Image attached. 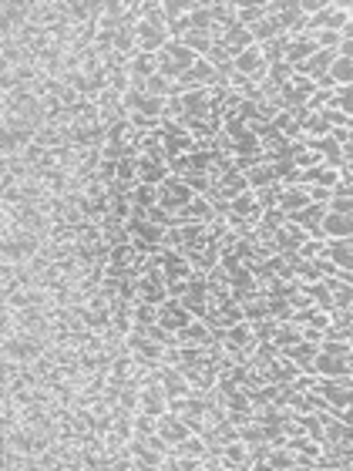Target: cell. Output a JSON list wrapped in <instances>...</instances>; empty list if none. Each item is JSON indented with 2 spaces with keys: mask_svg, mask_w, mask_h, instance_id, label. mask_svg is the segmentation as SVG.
<instances>
[{
  "mask_svg": "<svg viewBox=\"0 0 353 471\" xmlns=\"http://www.w3.org/2000/svg\"><path fill=\"white\" fill-rule=\"evenodd\" d=\"M192 199H195V192L182 182V175H172V172H168V178L158 185V209H165V212H178V209H185Z\"/></svg>",
  "mask_w": 353,
  "mask_h": 471,
  "instance_id": "obj_1",
  "label": "cell"
},
{
  "mask_svg": "<svg viewBox=\"0 0 353 471\" xmlns=\"http://www.w3.org/2000/svg\"><path fill=\"white\" fill-rule=\"evenodd\" d=\"M178 102H182V112L189 118H209L219 112V104H215V88H192V91H185Z\"/></svg>",
  "mask_w": 353,
  "mask_h": 471,
  "instance_id": "obj_2",
  "label": "cell"
},
{
  "mask_svg": "<svg viewBox=\"0 0 353 471\" xmlns=\"http://www.w3.org/2000/svg\"><path fill=\"white\" fill-rule=\"evenodd\" d=\"M38 131H31V128H0V162H7V158H21L24 148L34 141Z\"/></svg>",
  "mask_w": 353,
  "mask_h": 471,
  "instance_id": "obj_3",
  "label": "cell"
},
{
  "mask_svg": "<svg viewBox=\"0 0 353 471\" xmlns=\"http://www.w3.org/2000/svg\"><path fill=\"white\" fill-rule=\"evenodd\" d=\"M192 320H195V317H192L189 310L178 303L175 296H168V300L158 306V320H155V323H158V327H165L168 333H178L182 327H189Z\"/></svg>",
  "mask_w": 353,
  "mask_h": 471,
  "instance_id": "obj_4",
  "label": "cell"
},
{
  "mask_svg": "<svg viewBox=\"0 0 353 471\" xmlns=\"http://www.w3.org/2000/svg\"><path fill=\"white\" fill-rule=\"evenodd\" d=\"M313 374H316V377H330V381H337V377L353 374V364H350V357H333V354H320V350H316Z\"/></svg>",
  "mask_w": 353,
  "mask_h": 471,
  "instance_id": "obj_5",
  "label": "cell"
},
{
  "mask_svg": "<svg viewBox=\"0 0 353 471\" xmlns=\"http://www.w3.org/2000/svg\"><path fill=\"white\" fill-rule=\"evenodd\" d=\"M306 239H313V236L303 229V226L290 222V219H286V222H283V226H279V229L273 232V242H276L279 253H296V249H300V246H303Z\"/></svg>",
  "mask_w": 353,
  "mask_h": 471,
  "instance_id": "obj_6",
  "label": "cell"
},
{
  "mask_svg": "<svg viewBox=\"0 0 353 471\" xmlns=\"http://www.w3.org/2000/svg\"><path fill=\"white\" fill-rule=\"evenodd\" d=\"M323 216H327V205L323 202H310L306 209H296V212H290V222H296V226H303V229L310 232L313 239H323L320 236V222H323Z\"/></svg>",
  "mask_w": 353,
  "mask_h": 471,
  "instance_id": "obj_7",
  "label": "cell"
},
{
  "mask_svg": "<svg viewBox=\"0 0 353 471\" xmlns=\"http://www.w3.org/2000/svg\"><path fill=\"white\" fill-rule=\"evenodd\" d=\"M128 451H131V458L139 461V471H145V468H155V471H162V465H165V455L162 451H155V448L145 441V438H131L128 441Z\"/></svg>",
  "mask_w": 353,
  "mask_h": 471,
  "instance_id": "obj_8",
  "label": "cell"
},
{
  "mask_svg": "<svg viewBox=\"0 0 353 471\" xmlns=\"http://www.w3.org/2000/svg\"><path fill=\"white\" fill-rule=\"evenodd\" d=\"M175 344L178 347H209V344H219L212 337V330L202 323V320H192L189 327H182V330L175 333Z\"/></svg>",
  "mask_w": 353,
  "mask_h": 471,
  "instance_id": "obj_9",
  "label": "cell"
},
{
  "mask_svg": "<svg viewBox=\"0 0 353 471\" xmlns=\"http://www.w3.org/2000/svg\"><path fill=\"white\" fill-rule=\"evenodd\" d=\"M320 236H323V239H350L353 236V216L327 212L323 222H320Z\"/></svg>",
  "mask_w": 353,
  "mask_h": 471,
  "instance_id": "obj_10",
  "label": "cell"
},
{
  "mask_svg": "<svg viewBox=\"0 0 353 471\" xmlns=\"http://www.w3.org/2000/svg\"><path fill=\"white\" fill-rule=\"evenodd\" d=\"M320 51L313 40L310 38H303V34H296V38H290L286 40V48H283V61L290 64V67H296V64H303V61H310L313 54Z\"/></svg>",
  "mask_w": 353,
  "mask_h": 471,
  "instance_id": "obj_11",
  "label": "cell"
},
{
  "mask_svg": "<svg viewBox=\"0 0 353 471\" xmlns=\"http://www.w3.org/2000/svg\"><path fill=\"white\" fill-rule=\"evenodd\" d=\"M246 189H249V182H246V175H242V172H226V175H222L212 185V192L219 195V199H226V202H232V199H236V195H242Z\"/></svg>",
  "mask_w": 353,
  "mask_h": 471,
  "instance_id": "obj_12",
  "label": "cell"
},
{
  "mask_svg": "<svg viewBox=\"0 0 353 471\" xmlns=\"http://www.w3.org/2000/svg\"><path fill=\"white\" fill-rule=\"evenodd\" d=\"M323 256H327L337 269H353V242L350 239H327Z\"/></svg>",
  "mask_w": 353,
  "mask_h": 471,
  "instance_id": "obj_13",
  "label": "cell"
},
{
  "mask_svg": "<svg viewBox=\"0 0 353 471\" xmlns=\"http://www.w3.org/2000/svg\"><path fill=\"white\" fill-rule=\"evenodd\" d=\"M306 205H310V195H306V189H303V185H283L276 209H283V212L290 216V212H296V209H306Z\"/></svg>",
  "mask_w": 353,
  "mask_h": 471,
  "instance_id": "obj_14",
  "label": "cell"
},
{
  "mask_svg": "<svg viewBox=\"0 0 353 471\" xmlns=\"http://www.w3.org/2000/svg\"><path fill=\"white\" fill-rule=\"evenodd\" d=\"M168 178V166L165 162H151L145 155H139V182L141 185H162Z\"/></svg>",
  "mask_w": 353,
  "mask_h": 471,
  "instance_id": "obj_15",
  "label": "cell"
},
{
  "mask_svg": "<svg viewBox=\"0 0 353 471\" xmlns=\"http://www.w3.org/2000/svg\"><path fill=\"white\" fill-rule=\"evenodd\" d=\"M114 51L128 58V61H135L139 58V38H135V27H121V31H114Z\"/></svg>",
  "mask_w": 353,
  "mask_h": 471,
  "instance_id": "obj_16",
  "label": "cell"
},
{
  "mask_svg": "<svg viewBox=\"0 0 353 471\" xmlns=\"http://www.w3.org/2000/svg\"><path fill=\"white\" fill-rule=\"evenodd\" d=\"M242 175L249 182V189H263V185H273V182H276V166H273V162H259L256 168L242 172Z\"/></svg>",
  "mask_w": 353,
  "mask_h": 471,
  "instance_id": "obj_17",
  "label": "cell"
},
{
  "mask_svg": "<svg viewBox=\"0 0 353 471\" xmlns=\"http://www.w3.org/2000/svg\"><path fill=\"white\" fill-rule=\"evenodd\" d=\"M222 44L229 48V58H239L246 48H252V44H256V40H252V34L246 31V27H232L226 38H222Z\"/></svg>",
  "mask_w": 353,
  "mask_h": 471,
  "instance_id": "obj_18",
  "label": "cell"
},
{
  "mask_svg": "<svg viewBox=\"0 0 353 471\" xmlns=\"http://www.w3.org/2000/svg\"><path fill=\"white\" fill-rule=\"evenodd\" d=\"M246 31L252 34V40H256V44H266V40H273V38H279V34H283V31H279V24H276V13H273V17H263V21H256V24H249Z\"/></svg>",
  "mask_w": 353,
  "mask_h": 471,
  "instance_id": "obj_19",
  "label": "cell"
},
{
  "mask_svg": "<svg viewBox=\"0 0 353 471\" xmlns=\"http://www.w3.org/2000/svg\"><path fill=\"white\" fill-rule=\"evenodd\" d=\"M139 263V249L131 246V239L121 242V246H112V256H108V266H121V269H131Z\"/></svg>",
  "mask_w": 353,
  "mask_h": 471,
  "instance_id": "obj_20",
  "label": "cell"
},
{
  "mask_svg": "<svg viewBox=\"0 0 353 471\" xmlns=\"http://www.w3.org/2000/svg\"><path fill=\"white\" fill-rule=\"evenodd\" d=\"M162 51L168 54V58H172V61H175L178 67H182V75H185V71H189L192 64L199 61V54H192L189 48H185V44H178V40H172V38H168V44H165Z\"/></svg>",
  "mask_w": 353,
  "mask_h": 471,
  "instance_id": "obj_21",
  "label": "cell"
},
{
  "mask_svg": "<svg viewBox=\"0 0 353 471\" xmlns=\"http://www.w3.org/2000/svg\"><path fill=\"white\" fill-rule=\"evenodd\" d=\"M125 199L139 209H151V205H158V185H141L139 182L131 192H125Z\"/></svg>",
  "mask_w": 353,
  "mask_h": 471,
  "instance_id": "obj_22",
  "label": "cell"
},
{
  "mask_svg": "<svg viewBox=\"0 0 353 471\" xmlns=\"http://www.w3.org/2000/svg\"><path fill=\"white\" fill-rule=\"evenodd\" d=\"M128 75L148 81L151 75H158V58H155V54H139L135 61H128Z\"/></svg>",
  "mask_w": 353,
  "mask_h": 471,
  "instance_id": "obj_23",
  "label": "cell"
},
{
  "mask_svg": "<svg viewBox=\"0 0 353 471\" xmlns=\"http://www.w3.org/2000/svg\"><path fill=\"white\" fill-rule=\"evenodd\" d=\"M178 44H185L192 54H199V58H205V54L212 51V38H209V31H189V34H182L178 38Z\"/></svg>",
  "mask_w": 353,
  "mask_h": 471,
  "instance_id": "obj_24",
  "label": "cell"
},
{
  "mask_svg": "<svg viewBox=\"0 0 353 471\" xmlns=\"http://www.w3.org/2000/svg\"><path fill=\"white\" fill-rule=\"evenodd\" d=\"M141 21L151 24L155 31H168V21H165L162 0H141Z\"/></svg>",
  "mask_w": 353,
  "mask_h": 471,
  "instance_id": "obj_25",
  "label": "cell"
},
{
  "mask_svg": "<svg viewBox=\"0 0 353 471\" xmlns=\"http://www.w3.org/2000/svg\"><path fill=\"white\" fill-rule=\"evenodd\" d=\"M327 77L337 85V88H343V85H350L353 77V58H333V64H330Z\"/></svg>",
  "mask_w": 353,
  "mask_h": 471,
  "instance_id": "obj_26",
  "label": "cell"
},
{
  "mask_svg": "<svg viewBox=\"0 0 353 471\" xmlns=\"http://www.w3.org/2000/svg\"><path fill=\"white\" fill-rule=\"evenodd\" d=\"M266 468L269 471H293V451L290 448H269L266 451Z\"/></svg>",
  "mask_w": 353,
  "mask_h": 471,
  "instance_id": "obj_27",
  "label": "cell"
},
{
  "mask_svg": "<svg viewBox=\"0 0 353 471\" xmlns=\"http://www.w3.org/2000/svg\"><path fill=\"white\" fill-rule=\"evenodd\" d=\"M145 94L148 98H172L175 94V81H168L165 75H151L145 81Z\"/></svg>",
  "mask_w": 353,
  "mask_h": 471,
  "instance_id": "obj_28",
  "label": "cell"
},
{
  "mask_svg": "<svg viewBox=\"0 0 353 471\" xmlns=\"http://www.w3.org/2000/svg\"><path fill=\"white\" fill-rule=\"evenodd\" d=\"M34 141L44 145V148H61V145H67V135H64V128H58V125H44L38 135H34Z\"/></svg>",
  "mask_w": 353,
  "mask_h": 471,
  "instance_id": "obj_29",
  "label": "cell"
},
{
  "mask_svg": "<svg viewBox=\"0 0 353 471\" xmlns=\"http://www.w3.org/2000/svg\"><path fill=\"white\" fill-rule=\"evenodd\" d=\"M286 34H279V38H273V40H266V44H259V54H263V61L273 67V64H279L283 61V48H286Z\"/></svg>",
  "mask_w": 353,
  "mask_h": 471,
  "instance_id": "obj_30",
  "label": "cell"
},
{
  "mask_svg": "<svg viewBox=\"0 0 353 471\" xmlns=\"http://www.w3.org/2000/svg\"><path fill=\"white\" fill-rule=\"evenodd\" d=\"M236 434H239V441L246 448H259V445H266L263 441V424H259V421H249V424H242V428H236Z\"/></svg>",
  "mask_w": 353,
  "mask_h": 471,
  "instance_id": "obj_31",
  "label": "cell"
},
{
  "mask_svg": "<svg viewBox=\"0 0 353 471\" xmlns=\"http://www.w3.org/2000/svg\"><path fill=\"white\" fill-rule=\"evenodd\" d=\"M327 135H330V125L320 115H313V112H310V118H306V121H303V128H300V139H327Z\"/></svg>",
  "mask_w": 353,
  "mask_h": 471,
  "instance_id": "obj_32",
  "label": "cell"
},
{
  "mask_svg": "<svg viewBox=\"0 0 353 471\" xmlns=\"http://www.w3.org/2000/svg\"><path fill=\"white\" fill-rule=\"evenodd\" d=\"M327 108H333V112H343V115H350L353 112V98H350V85H343V88H333V94H330Z\"/></svg>",
  "mask_w": 353,
  "mask_h": 471,
  "instance_id": "obj_33",
  "label": "cell"
},
{
  "mask_svg": "<svg viewBox=\"0 0 353 471\" xmlns=\"http://www.w3.org/2000/svg\"><path fill=\"white\" fill-rule=\"evenodd\" d=\"M131 320H135V323H141V327H148V323H155V320H158V306L139 303V300H135V306H131Z\"/></svg>",
  "mask_w": 353,
  "mask_h": 471,
  "instance_id": "obj_34",
  "label": "cell"
},
{
  "mask_svg": "<svg viewBox=\"0 0 353 471\" xmlns=\"http://www.w3.org/2000/svg\"><path fill=\"white\" fill-rule=\"evenodd\" d=\"M263 300H266V296H263ZM266 313H269L273 320H279V323H286V320L293 317V306L276 296V300H266Z\"/></svg>",
  "mask_w": 353,
  "mask_h": 471,
  "instance_id": "obj_35",
  "label": "cell"
},
{
  "mask_svg": "<svg viewBox=\"0 0 353 471\" xmlns=\"http://www.w3.org/2000/svg\"><path fill=\"white\" fill-rule=\"evenodd\" d=\"M94 104H98L101 112H118V108H121V94H118L114 88H104V91H98Z\"/></svg>",
  "mask_w": 353,
  "mask_h": 471,
  "instance_id": "obj_36",
  "label": "cell"
},
{
  "mask_svg": "<svg viewBox=\"0 0 353 471\" xmlns=\"http://www.w3.org/2000/svg\"><path fill=\"white\" fill-rule=\"evenodd\" d=\"M293 77V67L286 61H279V64H273V67H269V71H266V81H273V85H276V88H283V85H286V81H290Z\"/></svg>",
  "mask_w": 353,
  "mask_h": 471,
  "instance_id": "obj_37",
  "label": "cell"
},
{
  "mask_svg": "<svg viewBox=\"0 0 353 471\" xmlns=\"http://www.w3.org/2000/svg\"><path fill=\"white\" fill-rule=\"evenodd\" d=\"M320 354L350 357V354H353V347H350V340H320Z\"/></svg>",
  "mask_w": 353,
  "mask_h": 471,
  "instance_id": "obj_38",
  "label": "cell"
},
{
  "mask_svg": "<svg viewBox=\"0 0 353 471\" xmlns=\"http://www.w3.org/2000/svg\"><path fill=\"white\" fill-rule=\"evenodd\" d=\"M182 182H185L195 195H205V192L212 189V185H209V178H205V172H189V175H182Z\"/></svg>",
  "mask_w": 353,
  "mask_h": 471,
  "instance_id": "obj_39",
  "label": "cell"
},
{
  "mask_svg": "<svg viewBox=\"0 0 353 471\" xmlns=\"http://www.w3.org/2000/svg\"><path fill=\"white\" fill-rule=\"evenodd\" d=\"M327 212H343V216H353V195H330Z\"/></svg>",
  "mask_w": 353,
  "mask_h": 471,
  "instance_id": "obj_40",
  "label": "cell"
},
{
  "mask_svg": "<svg viewBox=\"0 0 353 471\" xmlns=\"http://www.w3.org/2000/svg\"><path fill=\"white\" fill-rule=\"evenodd\" d=\"M148 222L162 226V229H172V226H175V212H165V209H158V205H151V209H148Z\"/></svg>",
  "mask_w": 353,
  "mask_h": 471,
  "instance_id": "obj_41",
  "label": "cell"
},
{
  "mask_svg": "<svg viewBox=\"0 0 353 471\" xmlns=\"http://www.w3.org/2000/svg\"><path fill=\"white\" fill-rule=\"evenodd\" d=\"M306 189V195H310V202H330V195H333V189H323V185H303Z\"/></svg>",
  "mask_w": 353,
  "mask_h": 471,
  "instance_id": "obj_42",
  "label": "cell"
},
{
  "mask_svg": "<svg viewBox=\"0 0 353 471\" xmlns=\"http://www.w3.org/2000/svg\"><path fill=\"white\" fill-rule=\"evenodd\" d=\"M330 139L337 141V145H350V125L347 128H330Z\"/></svg>",
  "mask_w": 353,
  "mask_h": 471,
  "instance_id": "obj_43",
  "label": "cell"
},
{
  "mask_svg": "<svg viewBox=\"0 0 353 471\" xmlns=\"http://www.w3.org/2000/svg\"><path fill=\"white\" fill-rule=\"evenodd\" d=\"M333 195H353V185L350 182H337L333 185Z\"/></svg>",
  "mask_w": 353,
  "mask_h": 471,
  "instance_id": "obj_44",
  "label": "cell"
}]
</instances>
